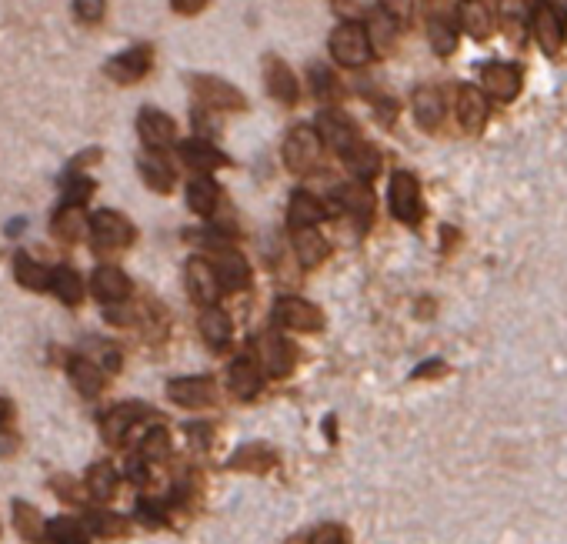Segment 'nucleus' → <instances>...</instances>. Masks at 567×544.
<instances>
[{
  "label": "nucleus",
  "instance_id": "cd10ccee",
  "mask_svg": "<svg viewBox=\"0 0 567 544\" xmlns=\"http://www.w3.org/2000/svg\"><path fill=\"white\" fill-rule=\"evenodd\" d=\"M51 274H54V267L37 264L34 257H27V254H14V278L21 281L24 288L51 291Z\"/></svg>",
  "mask_w": 567,
  "mask_h": 544
},
{
  "label": "nucleus",
  "instance_id": "dca6fc26",
  "mask_svg": "<svg viewBox=\"0 0 567 544\" xmlns=\"http://www.w3.org/2000/svg\"><path fill=\"white\" fill-rule=\"evenodd\" d=\"M531 34L544 47V54H557L564 47V24L554 7H537L531 14Z\"/></svg>",
  "mask_w": 567,
  "mask_h": 544
},
{
  "label": "nucleus",
  "instance_id": "58836bf2",
  "mask_svg": "<svg viewBox=\"0 0 567 544\" xmlns=\"http://www.w3.org/2000/svg\"><path fill=\"white\" fill-rule=\"evenodd\" d=\"M14 524L27 541H44L47 538L44 518L37 514L34 504H27V501H14Z\"/></svg>",
  "mask_w": 567,
  "mask_h": 544
},
{
  "label": "nucleus",
  "instance_id": "5fc2aeb1",
  "mask_svg": "<svg viewBox=\"0 0 567 544\" xmlns=\"http://www.w3.org/2000/svg\"><path fill=\"white\" fill-rule=\"evenodd\" d=\"M7 421H11V404H7L4 398H0V428H4Z\"/></svg>",
  "mask_w": 567,
  "mask_h": 544
},
{
  "label": "nucleus",
  "instance_id": "f3484780",
  "mask_svg": "<svg viewBox=\"0 0 567 544\" xmlns=\"http://www.w3.org/2000/svg\"><path fill=\"white\" fill-rule=\"evenodd\" d=\"M181 161L191 167V171H197V174H211V171H217V167L231 164V161H227V154L217 151L214 144H207L204 137L181 144Z\"/></svg>",
  "mask_w": 567,
  "mask_h": 544
},
{
  "label": "nucleus",
  "instance_id": "473e14b6",
  "mask_svg": "<svg viewBox=\"0 0 567 544\" xmlns=\"http://www.w3.org/2000/svg\"><path fill=\"white\" fill-rule=\"evenodd\" d=\"M141 177L147 181V187L167 194V191H171V184H174V167L167 164L157 151H151V154L141 157Z\"/></svg>",
  "mask_w": 567,
  "mask_h": 544
},
{
  "label": "nucleus",
  "instance_id": "f03ea898",
  "mask_svg": "<svg viewBox=\"0 0 567 544\" xmlns=\"http://www.w3.org/2000/svg\"><path fill=\"white\" fill-rule=\"evenodd\" d=\"M284 161L294 174H314L324 161V144L314 127H294L284 141Z\"/></svg>",
  "mask_w": 567,
  "mask_h": 544
},
{
  "label": "nucleus",
  "instance_id": "3c124183",
  "mask_svg": "<svg viewBox=\"0 0 567 544\" xmlns=\"http://www.w3.org/2000/svg\"><path fill=\"white\" fill-rule=\"evenodd\" d=\"M127 478L134 484H147V458L144 454H137V458L127 461Z\"/></svg>",
  "mask_w": 567,
  "mask_h": 544
},
{
  "label": "nucleus",
  "instance_id": "c9c22d12",
  "mask_svg": "<svg viewBox=\"0 0 567 544\" xmlns=\"http://www.w3.org/2000/svg\"><path fill=\"white\" fill-rule=\"evenodd\" d=\"M47 538L54 544H91V528L74 518H54L47 524Z\"/></svg>",
  "mask_w": 567,
  "mask_h": 544
},
{
  "label": "nucleus",
  "instance_id": "c756f323",
  "mask_svg": "<svg viewBox=\"0 0 567 544\" xmlns=\"http://www.w3.org/2000/svg\"><path fill=\"white\" fill-rule=\"evenodd\" d=\"M294 251H297V261L304 267H317L327 257V244L324 237L314 231V227H297L294 231Z\"/></svg>",
  "mask_w": 567,
  "mask_h": 544
},
{
  "label": "nucleus",
  "instance_id": "5701e85b",
  "mask_svg": "<svg viewBox=\"0 0 567 544\" xmlns=\"http://www.w3.org/2000/svg\"><path fill=\"white\" fill-rule=\"evenodd\" d=\"M341 157H344L347 171H351L357 181H364V184L371 181V177L381 174V151H377V147H371V144L357 141L351 151H344Z\"/></svg>",
  "mask_w": 567,
  "mask_h": 544
},
{
  "label": "nucleus",
  "instance_id": "412c9836",
  "mask_svg": "<svg viewBox=\"0 0 567 544\" xmlns=\"http://www.w3.org/2000/svg\"><path fill=\"white\" fill-rule=\"evenodd\" d=\"M67 374H71L74 388L84 394V398H97L104 388V371L101 364L94 358H84V354H77V358L67 361Z\"/></svg>",
  "mask_w": 567,
  "mask_h": 544
},
{
  "label": "nucleus",
  "instance_id": "de8ad7c7",
  "mask_svg": "<svg viewBox=\"0 0 567 544\" xmlns=\"http://www.w3.org/2000/svg\"><path fill=\"white\" fill-rule=\"evenodd\" d=\"M344 528L341 524H321V528H314V534L307 538V544H344Z\"/></svg>",
  "mask_w": 567,
  "mask_h": 544
},
{
  "label": "nucleus",
  "instance_id": "c85d7f7f",
  "mask_svg": "<svg viewBox=\"0 0 567 544\" xmlns=\"http://www.w3.org/2000/svg\"><path fill=\"white\" fill-rule=\"evenodd\" d=\"M457 21H461V27L474 37V41H484V37L491 34V14H487L484 0H461Z\"/></svg>",
  "mask_w": 567,
  "mask_h": 544
},
{
  "label": "nucleus",
  "instance_id": "c03bdc74",
  "mask_svg": "<svg viewBox=\"0 0 567 544\" xmlns=\"http://www.w3.org/2000/svg\"><path fill=\"white\" fill-rule=\"evenodd\" d=\"M94 194V181L84 174H71V181L64 184V207H84Z\"/></svg>",
  "mask_w": 567,
  "mask_h": 544
},
{
  "label": "nucleus",
  "instance_id": "4468645a",
  "mask_svg": "<svg viewBox=\"0 0 567 544\" xmlns=\"http://www.w3.org/2000/svg\"><path fill=\"white\" fill-rule=\"evenodd\" d=\"M91 291L101 304H121V301H127V294H131V278H127L121 267L101 264L91 278Z\"/></svg>",
  "mask_w": 567,
  "mask_h": 544
},
{
  "label": "nucleus",
  "instance_id": "09e8293b",
  "mask_svg": "<svg viewBox=\"0 0 567 544\" xmlns=\"http://www.w3.org/2000/svg\"><path fill=\"white\" fill-rule=\"evenodd\" d=\"M137 518H141L144 524H154V528H161V524L167 521V514H164V508L157 501L141 498V504H137Z\"/></svg>",
  "mask_w": 567,
  "mask_h": 544
},
{
  "label": "nucleus",
  "instance_id": "8fccbe9b",
  "mask_svg": "<svg viewBox=\"0 0 567 544\" xmlns=\"http://www.w3.org/2000/svg\"><path fill=\"white\" fill-rule=\"evenodd\" d=\"M381 11H387L397 24H404L411 17V0H381Z\"/></svg>",
  "mask_w": 567,
  "mask_h": 544
},
{
  "label": "nucleus",
  "instance_id": "6e6d98bb",
  "mask_svg": "<svg viewBox=\"0 0 567 544\" xmlns=\"http://www.w3.org/2000/svg\"><path fill=\"white\" fill-rule=\"evenodd\" d=\"M554 7H557V11H564V14H567V0H554Z\"/></svg>",
  "mask_w": 567,
  "mask_h": 544
},
{
  "label": "nucleus",
  "instance_id": "7c9ffc66",
  "mask_svg": "<svg viewBox=\"0 0 567 544\" xmlns=\"http://www.w3.org/2000/svg\"><path fill=\"white\" fill-rule=\"evenodd\" d=\"M51 291L61 298L64 304H81L84 298V284H81V274L74 271V267H67V264H57L54 267V274H51Z\"/></svg>",
  "mask_w": 567,
  "mask_h": 544
},
{
  "label": "nucleus",
  "instance_id": "a878e982",
  "mask_svg": "<svg viewBox=\"0 0 567 544\" xmlns=\"http://www.w3.org/2000/svg\"><path fill=\"white\" fill-rule=\"evenodd\" d=\"M264 361H267V371H271L274 378H284V374H291V368H294L297 351L291 348V341L281 338V334H267L264 338Z\"/></svg>",
  "mask_w": 567,
  "mask_h": 544
},
{
  "label": "nucleus",
  "instance_id": "f257e3e1",
  "mask_svg": "<svg viewBox=\"0 0 567 544\" xmlns=\"http://www.w3.org/2000/svg\"><path fill=\"white\" fill-rule=\"evenodd\" d=\"M327 47H331L334 61L341 67H351V71H354V67H364L367 61H371V54H374V44H371L367 27L354 24V21H344L341 27H334Z\"/></svg>",
  "mask_w": 567,
  "mask_h": 544
},
{
  "label": "nucleus",
  "instance_id": "20e7f679",
  "mask_svg": "<svg viewBox=\"0 0 567 544\" xmlns=\"http://www.w3.org/2000/svg\"><path fill=\"white\" fill-rule=\"evenodd\" d=\"M191 87H194L197 101H201V107H207V111H241V107H247L244 94L237 91L234 84L221 81V77L197 74V77H191Z\"/></svg>",
  "mask_w": 567,
  "mask_h": 544
},
{
  "label": "nucleus",
  "instance_id": "0eeeda50",
  "mask_svg": "<svg viewBox=\"0 0 567 544\" xmlns=\"http://www.w3.org/2000/svg\"><path fill=\"white\" fill-rule=\"evenodd\" d=\"M274 321L287 331H317L324 324V314L304 298H281L274 304Z\"/></svg>",
  "mask_w": 567,
  "mask_h": 544
},
{
  "label": "nucleus",
  "instance_id": "aec40b11",
  "mask_svg": "<svg viewBox=\"0 0 567 544\" xmlns=\"http://www.w3.org/2000/svg\"><path fill=\"white\" fill-rule=\"evenodd\" d=\"M227 384H231V391L237 394L241 401H251L257 391H261V368H257V361L251 354H244V358H237L231 364V374H227Z\"/></svg>",
  "mask_w": 567,
  "mask_h": 544
},
{
  "label": "nucleus",
  "instance_id": "4c0bfd02",
  "mask_svg": "<svg viewBox=\"0 0 567 544\" xmlns=\"http://www.w3.org/2000/svg\"><path fill=\"white\" fill-rule=\"evenodd\" d=\"M341 201H344V207L347 211H351L357 221H361L364 227L371 224V214H374V197H371V191H367L364 187V181L361 184H347V187H341Z\"/></svg>",
  "mask_w": 567,
  "mask_h": 544
},
{
  "label": "nucleus",
  "instance_id": "1a4fd4ad",
  "mask_svg": "<svg viewBox=\"0 0 567 544\" xmlns=\"http://www.w3.org/2000/svg\"><path fill=\"white\" fill-rule=\"evenodd\" d=\"M137 134H141L147 151H164V147L174 144L177 127L164 111H157V107H144L141 117H137Z\"/></svg>",
  "mask_w": 567,
  "mask_h": 544
},
{
  "label": "nucleus",
  "instance_id": "72a5a7b5",
  "mask_svg": "<svg viewBox=\"0 0 567 544\" xmlns=\"http://www.w3.org/2000/svg\"><path fill=\"white\" fill-rule=\"evenodd\" d=\"M87 227H91V224L84 221L81 207H61V214L54 217V227H51V231H54L57 241L74 244V241H81Z\"/></svg>",
  "mask_w": 567,
  "mask_h": 544
},
{
  "label": "nucleus",
  "instance_id": "9b49d317",
  "mask_svg": "<svg viewBox=\"0 0 567 544\" xmlns=\"http://www.w3.org/2000/svg\"><path fill=\"white\" fill-rule=\"evenodd\" d=\"M154 57H151V47H131V51L117 54L114 61H107V77L117 84H137L141 77L151 71Z\"/></svg>",
  "mask_w": 567,
  "mask_h": 544
},
{
  "label": "nucleus",
  "instance_id": "4be33fe9",
  "mask_svg": "<svg viewBox=\"0 0 567 544\" xmlns=\"http://www.w3.org/2000/svg\"><path fill=\"white\" fill-rule=\"evenodd\" d=\"M197 328H201V338L211 344L214 351H224L227 344H231V338H234V324L221 308H204Z\"/></svg>",
  "mask_w": 567,
  "mask_h": 544
},
{
  "label": "nucleus",
  "instance_id": "2f4dec72",
  "mask_svg": "<svg viewBox=\"0 0 567 544\" xmlns=\"http://www.w3.org/2000/svg\"><path fill=\"white\" fill-rule=\"evenodd\" d=\"M187 204H191V211L201 214V217H211L217 211V184L211 181V177L201 174L187 184Z\"/></svg>",
  "mask_w": 567,
  "mask_h": 544
},
{
  "label": "nucleus",
  "instance_id": "2eb2a0df",
  "mask_svg": "<svg viewBox=\"0 0 567 544\" xmlns=\"http://www.w3.org/2000/svg\"><path fill=\"white\" fill-rule=\"evenodd\" d=\"M214 394L217 388L211 378H174L167 384V398L181 408H207V404H214Z\"/></svg>",
  "mask_w": 567,
  "mask_h": 544
},
{
  "label": "nucleus",
  "instance_id": "a19ab883",
  "mask_svg": "<svg viewBox=\"0 0 567 544\" xmlns=\"http://www.w3.org/2000/svg\"><path fill=\"white\" fill-rule=\"evenodd\" d=\"M311 87H314L317 101H324V104H334L337 97L344 94V87H341V81H337V74L327 71V67H321V64L311 67Z\"/></svg>",
  "mask_w": 567,
  "mask_h": 544
},
{
  "label": "nucleus",
  "instance_id": "f704fd0d",
  "mask_svg": "<svg viewBox=\"0 0 567 544\" xmlns=\"http://www.w3.org/2000/svg\"><path fill=\"white\" fill-rule=\"evenodd\" d=\"M287 211H291V231H297V227H314L317 221H321L324 204L317 201V197L301 191V194L291 197V207H287Z\"/></svg>",
  "mask_w": 567,
  "mask_h": 544
},
{
  "label": "nucleus",
  "instance_id": "ddd939ff",
  "mask_svg": "<svg viewBox=\"0 0 567 544\" xmlns=\"http://www.w3.org/2000/svg\"><path fill=\"white\" fill-rule=\"evenodd\" d=\"M264 84H267V94H271L274 101L297 104V94H301V87H297L294 71L281 61V57H274V54L264 57Z\"/></svg>",
  "mask_w": 567,
  "mask_h": 544
},
{
  "label": "nucleus",
  "instance_id": "b1692460",
  "mask_svg": "<svg viewBox=\"0 0 567 544\" xmlns=\"http://www.w3.org/2000/svg\"><path fill=\"white\" fill-rule=\"evenodd\" d=\"M497 17H501L507 37L514 44H524L527 27H531V11H527V0H497Z\"/></svg>",
  "mask_w": 567,
  "mask_h": 544
},
{
  "label": "nucleus",
  "instance_id": "9d476101",
  "mask_svg": "<svg viewBox=\"0 0 567 544\" xmlns=\"http://www.w3.org/2000/svg\"><path fill=\"white\" fill-rule=\"evenodd\" d=\"M481 84L494 101H514V97L521 94L524 74L521 67L514 64H487L481 71Z\"/></svg>",
  "mask_w": 567,
  "mask_h": 544
},
{
  "label": "nucleus",
  "instance_id": "37998d69",
  "mask_svg": "<svg viewBox=\"0 0 567 544\" xmlns=\"http://www.w3.org/2000/svg\"><path fill=\"white\" fill-rule=\"evenodd\" d=\"M87 528L104 534V538H117V534H127V521L121 518V514L97 508V511L87 514Z\"/></svg>",
  "mask_w": 567,
  "mask_h": 544
},
{
  "label": "nucleus",
  "instance_id": "39448f33",
  "mask_svg": "<svg viewBox=\"0 0 567 544\" xmlns=\"http://www.w3.org/2000/svg\"><path fill=\"white\" fill-rule=\"evenodd\" d=\"M91 237L97 251H117L134 241V224L117 211H97L91 217Z\"/></svg>",
  "mask_w": 567,
  "mask_h": 544
},
{
  "label": "nucleus",
  "instance_id": "7ed1b4c3",
  "mask_svg": "<svg viewBox=\"0 0 567 544\" xmlns=\"http://www.w3.org/2000/svg\"><path fill=\"white\" fill-rule=\"evenodd\" d=\"M391 211L401 224L417 227L424 217V201H421V184H417L414 174L397 171L391 177Z\"/></svg>",
  "mask_w": 567,
  "mask_h": 544
},
{
  "label": "nucleus",
  "instance_id": "ea45409f",
  "mask_svg": "<svg viewBox=\"0 0 567 544\" xmlns=\"http://www.w3.org/2000/svg\"><path fill=\"white\" fill-rule=\"evenodd\" d=\"M427 41H431V51L437 57H451L457 51V31L441 17H434L431 24H427Z\"/></svg>",
  "mask_w": 567,
  "mask_h": 544
},
{
  "label": "nucleus",
  "instance_id": "49530a36",
  "mask_svg": "<svg viewBox=\"0 0 567 544\" xmlns=\"http://www.w3.org/2000/svg\"><path fill=\"white\" fill-rule=\"evenodd\" d=\"M74 14L81 24H97L104 17V0H74Z\"/></svg>",
  "mask_w": 567,
  "mask_h": 544
},
{
  "label": "nucleus",
  "instance_id": "864d4df0",
  "mask_svg": "<svg viewBox=\"0 0 567 544\" xmlns=\"http://www.w3.org/2000/svg\"><path fill=\"white\" fill-rule=\"evenodd\" d=\"M444 371V364L441 361H434V364H421V368L414 371V378H434V374H441Z\"/></svg>",
  "mask_w": 567,
  "mask_h": 544
},
{
  "label": "nucleus",
  "instance_id": "a18cd8bd",
  "mask_svg": "<svg viewBox=\"0 0 567 544\" xmlns=\"http://www.w3.org/2000/svg\"><path fill=\"white\" fill-rule=\"evenodd\" d=\"M167 451H171V438H167V431L164 428H151L144 434V441H141V454L147 461H164L167 458Z\"/></svg>",
  "mask_w": 567,
  "mask_h": 544
},
{
  "label": "nucleus",
  "instance_id": "bb28decb",
  "mask_svg": "<svg viewBox=\"0 0 567 544\" xmlns=\"http://www.w3.org/2000/svg\"><path fill=\"white\" fill-rule=\"evenodd\" d=\"M117 484H121V474H117V468L111 461L91 464V471H87V491H91V498L111 501L117 494Z\"/></svg>",
  "mask_w": 567,
  "mask_h": 544
},
{
  "label": "nucleus",
  "instance_id": "6e6552de",
  "mask_svg": "<svg viewBox=\"0 0 567 544\" xmlns=\"http://www.w3.org/2000/svg\"><path fill=\"white\" fill-rule=\"evenodd\" d=\"M317 134H321V141L331 144L337 154L351 151V147L357 144L354 121L344 111H337V107H327V111L317 114Z\"/></svg>",
  "mask_w": 567,
  "mask_h": 544
},
{
  "label": "nucleus",
  "instance_id": "e433bc0d",
  "mask_svg": "<svg viewBox=\"0 0 567 544\" xmlns=\"http://www.w3.org/2000/svg\"><path fill=\"white\" fill-rule=\"evenodd\" d=\"M274 464V451L264 448V444H247L231 458V468L247 471V474H264Z\"/></svg>",
  "mask_w": 567,
  "mask_h": 544
},
{
  "label": "nucleus",
  "instance_id": "a211bd4d",
  "mask_svg": "<svg viewBox=\"0 0 567 544\" xmlns=\"http://www.w3.org/2000/svg\"><path fill=\"white\" fill-rule=\"evenodd\" d=\"M457 121L467 134H477L481 127L487 124V101H484V91L477 87H461L457 91Z\"/></svg>",
  "mask_w": 567,
  "mask_h": 544
},
{
  "label": "nucleus",
  "instance_id": "f8f14e48",
  "mask_svg": "<svg viewBox=\"0 0 567 544\" xmlns=\"http://www.w3.org/2000/svg\"><path fill=\"white\" fill-rule=\"evenodd\" d=\"M141 418H147V408L144 404H134V401H127V404H117V408H111L104 414V424H101V431H104V441L111 444V448H121V444L127 441V434H131V428Z\"/></svg>",
  "mask_w": 567,
  "mask_h": 544
},
{
  "label": "nucleus",
  "instance_id": "423d86ee",
  "mask_svg": "<svg viewBox=\"0 0 567 544\" xmlns=\"http://www.w3.org/2000/svg\"><path fill=\"white\" fill-rule=\"evenodd\" d=\"M187 291H191V298L197 304H204V308H214L217 298H221V278H217V267L211 261H204V257H191L187 261Z\"/></svg>",
  "mask_w": 567,
  "mask_h": 544
},
{
  "label": "nucleus",
  "instance_id": "393cba45",
  "mask_svg": "<svg viewBox=\"0 0 567 544\" xmlns=\"http://www.w3.org/2000/svg\"><path fill=\"white\" fill-rule=\"evenodd\" d=\"M217 278H221V284L227 291H241L251 284V267H247V261L241 254H234V251H221L217 254Z\"/></svg>",
  "mask_w": 567,
  "mask_h": 544
},
{
  "label": "nucleus",
  "instance_id": "603ef678",
  "mask_svg": "<svg viewBox=\"0 0 567 544\" xmlns=\"http://www.w3.org/2000/svg\"><path fill=\"white\" fill-rule=\"evenodd\" d=\"M204 4L207 0H171V7L177 14H197V11H204Z\"/></svg>",
  "mask_w": 567,
  "mask_h": 544
},
{
  "label": "nucleus",
  "instance_id": "6ab92c4d",
  "mask_svg": "<svg viewBox=\"0 0 567 544\" xmlns=\"http://www.w3.org/2000/svg\"><path fill=\"white\" fill-rule=\"evenodd\" d=\"M411 111H414V121L424 127V131H434L441 127L444 121V101H441V91L437 87H417L414 97H411Z\"/></svg>",
  "mask_w": 567,
  "mask_h": 544
},
{
  "label": "nucleus",
  "instance_id": "79ce46f5",
  "mask_svg": "<svg viewBox=\"0 0 567 544\" xmlns=\"http://www.w3.org/2000/svg\"><path fill=\"white\" fill-rule=\"evenodd\" d=\"M371 44H374V51L381 54V51H387V47L394 44V37H397V21L387 11H377L374 17H371Z\"/></svg>",
  "mask_w": 567,
  "mask_h": 544
}]
</instances>
